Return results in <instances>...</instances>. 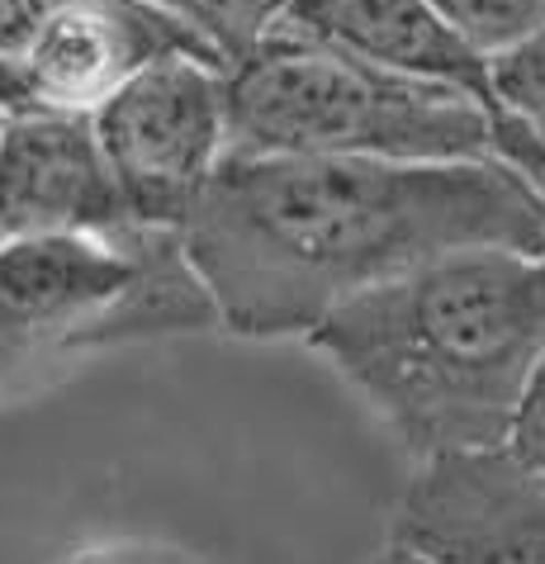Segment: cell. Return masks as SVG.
I'll return each mask as SVG.
<instances>
[{
    "instance_id": "6da1fadb",
    "label": "cell",
    "mask_w": 545,
    "mask_h": 564,
    "mask_svg": "<svg viewBox=\"0 0 545 564\" xmlns=\"http://www.w3.org/2000/svg\"><path fill=\"white\" fill-rule=\"evenodd\" d=\"M465 247L545 252V199L503 156L228 148L185 224V252L238 337H308L356 294Z\"/></svg>"
},
{
    "instance_id": "7a4b0ae2",
    "label": "cell",
    "mask_w": 545,
    "mask_h": 564,
    "mask_svg": "<svg viewBox=\"0 0 545 564\" xmlns=\"http://www.w3.org/2000/svg\"><path fill=\"white\" fill-rule=\"evenodd\" d=\"M413 460L508 446L545 360V252L465 247L356 294L308 333Z\"/></svg>"
},
{
    "instance_id": "3957f363",
    "label": "cell",
    "mask_w": 545,
    "mask_h": 564,
    "mask_svg": "<svg viewBox=\"0 0 545 564\" xmlns=\"http://www.w3.org/2000/svg\"><path fill=\"white\" fill-rule=\"evenodd\" d=\"M228 133L242 152L479 162L498 156V105L275 29L228 67Z\"/></svg>"
},
{
    "instance_id": "277c9868",
    "label": "cell",
    "mask_w": 545,
    "mask_h": 564,
    "mask_svg": "<svg viewBox=\"0 0 545 564\" xmlns=\"http://www.w3.org/2000/svg\"><path fill=\"white\" fill-rule=\"evenodd\" d=\"M224 327L185 232L123 224L0 242V375L43 356Z\"/></svg>"
},
{
    "instance_id": "5b68a950",
    "label": "cell",
    "mask_w": 545,
    "mask_h": 564,
    "mask_svg": "<svg viewBox=\"0 0 545 564\" xmlns=\"http://www.w3.org/2000/svg\"><path fill=\"white\" fill-rule=\"evenodd\" d=\"M90 119L133 224L185 232L232 148L224 62L199 53L162 57L123 82Z\"/></svg>"
},
{
    "instance_id": "8992f818",
    "label": "cell",
    "mask_w": 545,
    "mask_h": 564,
    "mask_svg": "<svg viewBox=\"0 0 545 564\" xmlns=\"http://www.w3.org/2000/svg\"><path fill=\"white\" fill-rule=\"evenodd\" d=\"M389 541L417 564H545V469L512 446L417 460Z\"/></svg>"
},
{
    "instance_id": "52a82bcc",
    "label": "cell",
    "mask_w": 545,
    "mask_h": 564,
    "mask_svg": "<svg viewBox=\"0 0 545 564\" xmlns=\"http://www.w3.org/2000/svg\"><path fill=\"white\" fill-rule=\"evenodd\" d=\"M176 53L224 62L190 24L176 20L157 0H48L10 72L20 109L96 115L123 82Z\"/></svg>"
},
{
    "instance_id": "ba28073f",
    "label": "cell",
    "mask_w": 545,
    "mask_h": 564,
    "mask_svg": "<svg viewBox=\"0 0 545 564\" xmlns=\"http://www.w3.org/2000/svg\"><path fill=\"white\" fill-rule=\"evenodd\" d=\"M133 224L81 109H14L0 123V242Z\"/></svg>"
},
{
    "instance_id": "9c48e42d",
    "label": "cell",
    "mask_w": 545,
    "mask_h": 564,
    "mask_svg": "<svg viewBox=\"0 0 545 564\" xmlns=\"http://www.w3.org/2000/svg\"><path fill=\"white\" fill-rule=\"evenodd\" d=\"M280 29L389 72L460 86L493 105V57L479 53L436 0H294Z\"/></svg>"
},
{
    "instance_id": "30bf717a",
    "label": "cell",
    "mask_w": 545,
    "mask_h": 564,
    "mask_svg": "<svg viewBox=\"0 0 545 564\" xmlns=\"http://www.w3.org/2000/svg\"><path fill=\"white\" fill-rule=\"evenodd\" d=\"M157 6H166L176 20L190 24L232 67V62L252 57L285 24L294 0H157Z\"/></svg>"
},
{
    "instance_id": "8fae6325",
    "label": "cell",
    "mask_w": 545,
    "mask_h": 564,
    "mask_svg": "<svg viewBox=\"0 0 545 564\" xmlns=\"http://www.w3.org/2000/svg\"><path fill=\"white\" fill-rule=\"evenodd\" d=\"M489 76H493L498 115L522 123L545 148V29L522 43H512L508 53H498L489 62Z\"/></svg>"
},
{
    "instance_id": "7c38bea8",
    "label": "cell",
    "mask_w": 545,
    "mask_h": 564,
    "mask_svg": "<svg viewBox=\"0 0 545 564\" xmlns=\"http://www.w3.org/2000/svg\"><path fill=\"white\" fill-rule=\"evenodd\" d=\"M436 6L489 57L508 53L512 43H522L545 29V0H436Z\"/></svg>"
},
{
    "instance_id": "4fadbf2b",
    "label": "cell",
    "mask_w": 545,
    "mask_h": 564,
    "mask_svg": "<svg viewBox=\"0 0 545 564\" xmlns=\"http://www.w3.org/2000/svg\"><path fill=\"white\" fill-rule=\"evenodd\" d=\"M508 446L517 451L522 460H532L536 469H545V360L536 366L532 384H526V399H522L517 422H512Z\"/></svg>"
},
{
    "instance_id": "5bb4252c",
    "label": "cell",
    "mask_w": 545,
    "mask_h": 564,
    "mask_svg": "<svg viewBox=\"0 0 545 564\" xmlns=\"http://www.w3.org/2000/svg\"><path fill=\"white\" fill-rule=\"evenodd\" d=\"M498 156L517 166L522 176L541 191V199H545V148L522 129V123H512L508 115H498Z\"/></svg>"
},
{
    "instance_id": "9a60e30c",
    "label": "cell",
    "mask_w": 545,
    "mask_h": 564,
    "mask_svg": "<svg viewBox=\"0 0 545 564\" xmlns=\"http://www.w3.org/2000/svg\"><path fill=\"white\" fill-rule=\"evenodd\" d=\"M370 564H417V560H413L408 551H403V545H394V541H389L384 551H380L375 560H370Z\"/></svg>"
},
{
    "instance_id": "2e32d148",
    "label": "cell",
    "mask_w": 545,
    "mask_h": 564,
    "mask_svg": "<svg viewBox=\"0 0 545 564\" xmlns=\"http://www.w3.org/2000/svg\"><path fill=\"white\" fill-rule=\"evenodd\" d=\"M0 123H6V115H0Z\"/></svg>"
}]
</instances>
